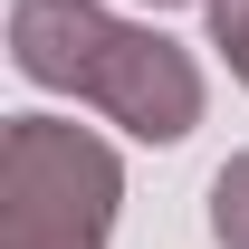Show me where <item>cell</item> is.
<instances>
[{"mask_svg": "<svg viewBox=\"0 0 249 249\" xmlns=\"http://www.w3.org/2000/svg\"><path fill=\"white\" fill-rule=\"evenodd\" d=\"M10 67L29 87H58L96 115H115L134 144H182L201 124V67L144 19H115L96 0H19L10 10Z\"/></svg>", "mask_w": 249, "mask_h": 249, "instance_id": "cell-1", "label": "cell"}, {"mask_svg": "<svg viewBox=\"0 0 249 249\" xmlns=\"http://www.w3.org/2000/svg\"><path fill=\"white\" fill-rule=\"evenodd\" d=\"M124 201L115 144H96L67 115L0 124V249H106Z\"/></svg>", "mask_w": 249, "mask_h": 249, "instance_id": "cell-2", "label": "cell"}, {"mask_svg": "<svg viewBox=\"0 0 249 249\" xmlns=\"http://www.w3.org/2000/svg\"><path fill=\"white\" fill-rule=\"evenodd\" d=\"M211 240L220 249H249V154H230L211 173Z\"/></svg>", "mask_w": 249, "mask_h": 249, "instance_id": "cell-3", "label": "cell"}, {"mask_svg": "<svg viewBox=\"0 0 249 249\" xmlns=\"http://www.w3.org/2000/svg\"><path fill=\"white\" fill-rule=\"evenodd\" d=\"M211 48L230 58V77L249 87V0H211Z\"/></svg>", "mask_w": 249, "mask_h": 249, "instance_id": "cell-4", "label": "cell"}, {"mask_svg": "<svg viewBox=\"0 0 249 249\" xmlns=\"http://www.w3.org/2000/svg\"><path fill=\"white\" fill-rule=\"evenodd\" d=\"M154 10H182V0H154ZM201 10H211V0H201Z\"/></svg>", "mask_w": 249, "mask_h": 249, "instance_id": "cell-5", "label": "cell"}]
</instances>
